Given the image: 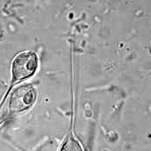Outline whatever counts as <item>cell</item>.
Here are the masks:
<instances>
[{"label": "cell", "mask_w": 151, "mask_h": 151, "mask_svg": "<svg viewBox=\"0 0 151 151\" xmlns=\"http://www.w3.org/2000/svg\"><path fill=\"white\" fill-rule=\"evenodd\" d=\"M37 68V58L34 52L18 54L13 62V78L14 81L23 80L32 76Z\"/></svg>", "instance_id": "obj_1"}, {"label": "cell", "mask_w": 151, "mask_h": 151, "mask_svg": "<svg viewBox=\"0 0 151 151\" xmlns=\"http://www.w3.org/2000/svg\"><path fill=\"white\" fill-rule=\"evenodd\" d=\"M36 100L35 90L29 86H23L15 89L10 98L9 108L12 112L17 113L29 108Z\"/></svg>", "instance_id": "obj_2"}, {"label": "cell", "mask_w": 151, "mask_h": 151, "mask_svg": "<svg viewBox=\"0 0 151 151\" xmlns=\"http://www.w3.org/2000/svg\"><path fill=\"white\" fill-rule=\"evenodd\" d=\"M60 151H84L81 145L74 138H68L63 144Z\"/></svg>", "instance_id": "obj_3"}]
</instances>
